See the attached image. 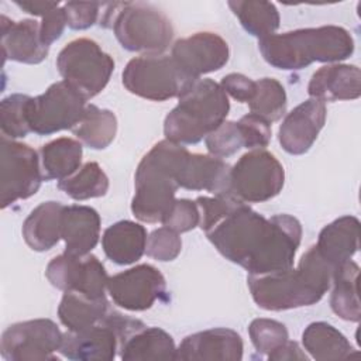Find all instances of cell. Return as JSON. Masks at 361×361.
<instances>
[{"instance_id": "obj_29", "label": "cell", "mask_w": 361, "mask_h": 361, "mask_svg": "<svg viewBox=\"0 0 361 361\" xmlns=\"http://www.w3.org/2000/svg\"><path fill=\"white\" fill-rule=\"evenodd\" d=\"M302 343L305 350L319 361L348 358L357 354L347 337L326 322L310 323L302 334Z\"/></svg>"}, {"instance_id": "obj_18", "label": "cell", "mask_w": 361, "mask_h": 361, "mask_svg": "<svg viewBox=\"0 0 361 361\" xmlns=\"http://www.w3.org/2000/svg\"><path fill=\"white\" fill-rule=\"evenodd\" d=\"M243 350V338L237 331L216 327L186 336L176 347L175 360L240 361Z\"/></svg>"}, {"instance_id": "obj_38", "label": "cell", "mask_w": 361, "mask_h": 361, "mask_svg": "<svg viewBox=\"0 0 361 361\" xmlns=\"http://www.w3.org/2000/svg\"><path fill=\"white\" fill-rule=\"evenodd\" d=\"M182 250V240L179 237V233L168 228V227H159L154 230L147 237V245H145V254L149 258H154L161 262L173 261Z\"/></svg>"}, {"instance_id": "obj_11", "label": "cell", "mask_w": 361, "mask_h": 361, "mask_svg": "<svg viewBox=\"0 0 361 361\" xmlns=\"http://www.w3.org/2000/svg\"><path fill=\"white\" fill-rule=\"evenodd\" d=\"M39 157L27 144L1 135L0 140V203L8 207L20 199L35 195L41 186Z\"/></svg>"}, {"instance_id": "obj_16", "label": "cell", "mask_w": 361, "mask_h": 361, "mask_svg": "<svg viewBox=\"0 0 361 361\" xmlns=\"http://www.w3.org/2000/svg\"><path fill=\"white\" fill-rule=\"evenodd\" d=\"M109 313L93 326L63 333L59 353L75 361H111L120 348V337Z\"/></svg>"}, {"instance_id": "obj_12", "label": "cell", "mask_w": 361, "mask_h": 361, "mask_svg": "<svg viewBox=\"0 0 361 361\" xmlns=\"http://www.w3.org/2000/svg\"><path fill=\"white\" fill-rule=\"evenodd\" d=\"M63 333L49 319H34L10 324L1 334L0 353L6 361L55 360Z\"/></svg>"}, {"instance_id": "obj_39", "label": "cell", "mask_w": 361, "mask_h": 361, "mask_svg": "<svg viewBox=\"0 0 361 361\" xmlns=\"http://www.w3.org/2000/svg\"><path fill=\"white\" fill-rule=\"evenodd\" d=\"M199 221L200 213L196 202L189 199H175L161 223L176 233H186L199 226Z\"/></svg>"}, {"instance_id": "obj_2", "label": "cell", "mask_w": 361, "mask_h": 361, "mask_svg": "<svg viewBox=\"0 0 361 361\" xmlns=\"http://www.w3.org/2000/svg\"><path fill=\"white\" fill-rule=\"evenodd\" d=\"M333 268L312 245L298 267L264 275H250L247 282L254 302L265 310L279 312L317 303L331 285Z\"/></svg>"}, {"instance_id": "obj_22", "label": "cell", "mask_w": 361, "mask_h": 361, "mask_svg": "<svg viewBox=\"0 0 361 361\" xmlns=\"http://www.w3.org/2000/svg\"><path fill=\"white\" fill-rule=\"evenodd\" d=\"M61 237L65 252L72 255L89 254L100 237V216L89 206H65L61 220Z\"/></svg>"}, {"instance_id": "obj_43", "label": "cell", "mask_w": 361, "mask_h": 361, "mask_svg": "<svg viewBox=\"0 0 361 361\" xmlns=\"http://www.w3.org/2000/svg\"><path fill=\"white\" fill-rule=\"evenodd\" d=\"M65 25L68 24L63 7H56L45 14L42 17V21L39 23V35L42 42L48 47L55 42L63 34Z\"/></svg>"}, {"instance_id": "obj_15", "label": "cell", "mask_w": 361, "mask_h": 361, "mask_svg": "<svg viewBox=\"0 0 361 361\" xmlns=\"http://www.w3.org/2000/svg\"><path fill=\"white\" fill-rule=\"evenodd\" d=\"M230 56L227 41L216 32L202 31L178 39L172 45L171 58L190 79L221 69Z\"/></svg>"}, {"instance_id": "obj_21", "label": "cell", "mask_w": 361, "mask_h": 361, "mask_svg": "<svg viewBox=\"0 0 361 361\" xmlns=\"http://www.w3.org/2000/svg\"><path fill=\"white\" fill-rule=\"evenodd\" d=\"M312 99L320 102L354 100L361 94V71L355 65L330 63L317 69L307 85Z\"/></svg>"}, {"instance_id": "obj_32", "label": "cell", "mask_w": 361, "mask_h": 361, "mask_svg": "<svg viewBox=\"0 0 361 361\" xmlns=\"http://www.w3.org/2000/svg\"><path fill=\"white\" fill-rule=\"evenodd\" d=\"M228 7L240 20L244 30L259 39L272 35L279 27V13L271 1H228Z\"/></svg>"}, {"instance_id": "obj_3", "label": "cell", "mask_w": 361, "mask_h": 361, "mask_svg": "<svg viewBox=\"0 0 361 361\" xmlns=\"http://www.w3.org/2000/svg\"><path fill=\"white\" fill-rule=\"evenodd\" d=\"M258 48L274 68L296 71L312 62L336 63L350 58L354 39L343 27L322 25L268 35L258 41Z\"/></svg>"}, {"instance_id": "obj_44", "label": "cell", "mask_w": 361, "mask_h": 361, "mask_svg": "<svg viewBox=\"0 0 361 361\" xmlns=\"http://www.w3.org/2000/svg\"><path fill=\"white\" fill-rule=\"evenodd\" d=\"M269 361H293V360H307V355L302 351L296 341H286L276 351L267 357Z\"/></svg>"}, {"instance_id": "obj_27", "label": "cell", "mask_w": 361, "mask_h": 361, "mask_svg": "<svg viewBox=\"0 0 361 361\" xmlns=\"http://www.w3.org/2000/svg\"><path fill=\"white\" fill-rule=\"evenodd\" d=\"M358 275L360 268L348 259L333 269V290L330 296L331 310L343 320L360 322L361 309L358 299Z\"/></svg>"}, {"instance_id": "obj_7", "label": "cell", "mask_w": 361, "mask_h": 361, "mask_svg": "<svg viewBox=\"0 0 361 361\" xmlns=\"http://www.w3.org/2000/svg\"><path fill=\"white\" fill-rule=\"evenodd\" d=\"M56 68L63 80L89 100L109 83L114 61L96 41L76 38L59 51Z\"/></svg>"}, {"instance_id": "obj_14", "label": "cell", "mask_w": 361, "mask_h": 361, "mask_svg": "<svg viewBox=\"0 0 361 361\" xmlns=\"http://www.w3.org/2000/svg\"><path fill=\"white\" fill-rule=\"evenodd\" d=\"M107 292L118 307L142 312L166 298V282L158 268L140 264L110 276Z\"/></svg>"}, {"instance_id": "obj_34", "label": "cell", "mask_w": 361, "mask_h": 361, "mask_svg": "<svg viewBox=\"0 0 361 361\" xmlns=\"http://www.w3.org/2000/svg\"><path fill=\"white\" fill-rule=\"evenodd\" d=\"M257 90L248 103L251 113L262 117L268 123L278 121L286 111L285 87L274 78L255 80Z\"/></svg>"}, {"instance_id": "obj_13", "label": "cell", "mask_w": 361, "mask_h": 361, "mask_svg": "<svg viewBox=\"0 0 361 361\" xmlns=\"http://www.w3.org/2000/svg\"><path fill=\"white\" fill-rule=\"evenodd\" d=\"M45 276L52 286L63 292H79L89 298L106 296L107 272L93 254L72 255L68 252L54 257L45 269Z\"/></svg>"}, {"instance_id": "obj_42", "label": "cell", "mask_w": 361, "mask_h": 361, "mask_svg": "<svg viewBox=\"0 0 361 361\" xmlns=\"http://www.w3.org/2000/svg\"><path fill=\"white\" fill-rule=\"evenodd\" d=\"M220 86L234 100L240 103H250L255 94L257 83L243 73H228L221 79Z\"/></svg>"}, {"instance_id": "obj_10", "label": "cell", "mask_w": 361, "mask_h": 361, "mask_svg": "<svg viewBox=\"0 0 361 361\" xmlns=\"http://www.w3.org/2000/svg\"><path fill=\"white\" fill-rule=\"evenodd\" d=\"M86 99L65 80L52 83L42 94L30 97L28 127L38 135L73 128L86 109Z\"/></svg>"}, {"instance_id": "obj_5", "label": "cell", "mask_w": 361, "mask_h": 361, "mask_svg": "<svg viewBox=\"0 0 361 361\" xmlns=\"http://www.w3.org/2000/svg\"><path fill=\"white\" fill-rule=\"evenodd\" d=\"M164 121L165 138L178 144H196L226 121L230 102L212 79L193 80L178 97Z\"/></svg>"}, {"instance_id": "obj_45", "label": "cell", "mask_w": 361, "mask_h": 361, "mask_svg": "<svg viewBox=\"0 0 361 361\" xmlns=\"http://www.w3.org/2000/svg\"><path fill=\"white\" fill-rule=\"evenodd\" d=\"M21 10H24L28 14L32 16H39L41 18L48 14L49 11H52L54 8L59 7L58 1H14Z\"/></svg>"}, {"instance_id": "obj_26", "label": "cell", "mask_w": 361, "mask_h": 361, "mask_svg": "<svg viewBox=\"0 0 361 361\" xmlns=\"http://www.w3.org/2000/svg\"><path fill=\"white\" fill-rule=\"evenodd\" d=\"M176 345L169 333L159 327H142L131 334L118 350L124 361L175 360Z\"/></svg>"}, {"instance_id": "obj_35", "label": "cell", "mask_w": 361, "mask_h": 361, "mask_svg": "<svg viewBox=\"0 0 361 361\" xmlns=\"http://www.w3.org/2000/svg\"><path fill=\"white\" fill-rule=\"evenodd\" d=\"M31 96L14 93L0 103L1 134L10 140L24 138L31 130L27 120V107Z\"/></svg>"}, {"instance_id": "obj_40", "label": "cell", "mask_w": 361, "mask_h": 361, "mask_svg": "<svg viewBox=\"0 0 361 361\" xmlns=\"http://www.w3.org/2000/svg\"><path fill=\"white\" fill-rule=\"evenodd\" d=\"M237 124L240 127L245 148L264 149L269 144L272 134L271 123H268L262 117L254 113H248L243 116L237 121Z\"/></svg>"}, {"instance_id": "obj_41", "label": "cell", "mask_w": 361, "mask_h": 361, "mask_svg": "<svg viewBox=\"0 0 361 361\" xmlns=\"http://www.w3.org/2000/svg\"><path fill=\"white\" fill-rule=\"evenodd\" d=\"M66 24L72 30H85L92 27L97 20H100V10L103 4L100 3H78L68 1L63 6Z\"/></svg>"}, {"instance_id": "obj_20", "label": "cell", "mask_w": 361, "mask_h": 361, "mask_svg": "<svg viewBox=\"0 0 361 361\" xmlns=\"http://www.w3.org/2000/svg\"><path fill=\"white\" fill-rule=\"evenodd\" d=\"M1 25V51L4 61L23 63H39L49 51L39 35V23L35 20L11 21L6 16L0 17Z\"/></svg>"}, {"instance_id": "obj_17", "label": "cell", "mask_w": 361, "mask_h": 361, "mask_svg": "<svg viewBox=\"0 0 361 361\" xmlns=\"http://www.w3.org/2000/svg\"><path fill=\"white\" fill-rule=\"evenodd\" d=\"M326 116V104L312 97L290 110L278 131V140L283 151L292 155L307 152L323 128Z\"/></svg>"}, {"instance_id": "obj_36", "label": "cell", "mask_w": 361, "mask_h": 361, "mask_svg": "<svg viewBox=\"0 0 361 361\" xmlns=\"http://www.w3.org/2000/svg\"><path fill=\"white\" fill-rule=\"evenodd\" d=\"M248 333L255 350L267 357L282 347L289 338L285 324L272 319L252 320L248 327Z\"/></svg>"}, {"instance_id": "obj_31", "label": "cell", "mask_w": 361, "mask_h": 361, "mask_svg": "<svg viewBox=\"0 0 361 361\" xmlns=\"http://www.w3.org/2000/svg\"><path fill=\"white\" fill-rule=\"evenodd\" d=\"M73 135L92 149L107 148L117 133V118L113 111L87 104L79 123L72 128Z\"/></svg>"}, {"instance_id": "obj_8", "label": "cell", "mask_w": 361, "mask_h": 361, "mask_svg": "<svg viewBox=\"0 0 361 361\" xmlns=\"http://www.w3.org/2000/svg\"><path fill=\"white\" fill-rule=\"evenodd\" d=\"M121 78L130 93L154 102L179 97L196 80L182 73L171 55L164 54L133 58L126 65Z\"/></svg>"}, {"instance_id": "obj_9", "label": "cell", "mask_w": 361, "mask_h": 361, "mask_svg": "<svg viewBox=\"0 0 361 361\" xmlns=\"http://www.w3.org/2000/svg\"><path fill=\"white\" fill-rule=\"evenodd\" d=\"M285 171L267 149H251L230 169L228 193L244 203H261L275 197L283 188Z\"/></svg>"}, {"instance_id": "obj_30", "label": "cell", "mask_w": 361, "mask_h": 361, "mask_svg": "<svg viewBox=\"0 0 361 361\" xmlns=\"http://www.w3.org/2000/svg\"><path fill=\"white\" fill-rule=\"evenodd\" d=\"M111 309L107 298L93 299L79 292H65L58 306V317L68 330H82L99 323Z\"/></svg>"}, {"instance_id": "obj_37", "label": "cell", "mask_w": 361, "mask_h": 361, "mask_svg": "<svg viewBox=\"0 0 361 361\" xmlns=\"http://www.w3.org/2000/svg\"><path fill=\"white\" fill-rule=\"evenodd\" d=\"M204 142L209 154L217 158L234 155L244 147L237 121H224L204 138Z\"/></svg>"}, {"instance_id": "obj_4", "label": "cell", "mask_w": 361, "mask_h": 361, "mask_svg": "<svg viewBox=\"0 0 361 361\" xmlns=\"http://www.w3.org/2000/svg\"><path fill=\"white\" fill-rule=\"evenodd\" d=\"M188 154L186 147L165 138L142 157L135 171L131 200V212L140 221H162L175 202L179 188L176 172Z\"/></svg>"}, {"instance_id": "obj_24", "label": "cell", "mask_w": 361, "mask_h": 361, "mask_svg": "<svg viewBox=\"0 0 361 361\" xmlns=\"http://www.w3.org/2000/svg\"><path fill=\"white\" fill-rule=\"evenodd\" d=\"M147 230L140 223L120 220L107 227L102 237L106 257L118 265L137 262L145 254Z\"/></svg>"}, {"instance_id": "obj_25", "label": "cell", "mask_w": 361, "mask_h": 361, "mask_svg": "<svg viewBox=\"0 0 361 361\" xmlns=\"http://www.w3.org/2000/svg\"><path fill=\"white\" fill-rule=\"evenodd\" d=\"M63 204L59 202H44L38 204L23 223V237L34 251L51 250L61 237V220Z\"/></svg>"}, {"instance_id": "obj_33", "label": "cell", "mask_w": 361, "mask_h": 361, "mask_svg": "<svg viewBox=\"0 0 361 361\" xmlns=\"http://www.w3.org/2000/svg\"><path fill=\"white\" fill-rule=\"evenodd\" d=\"M58 188L75 200H87L107 193L109 178L97 162H86L73 175L59 180Z\"/></svg>"}, {"instance_id": "obj_19", "label": "cell", "mask_w": 361, "mask_h": 361, "mask_svg": "<svg viewBox=\"0 0 361 361\" xmlns=\"http://www.w3.org/2000/svg\"><path fill=\"white\" fill-rule=\"evenodd\" d=\"M231 166L221 158L204 154H188L182 161L176 182L188 190H206L213 195L228 193Z\"/></svg>"}, {"instance_id": "obj_23", "label": "cell", "mask_w": 361, "mask_h": 361, "mask_svg": "<svg viewBox=\"0 0 361 361\" xmlns=\"http://www.w3.org/2000/svg\"><path fill=\"white\" fill-rule=\"evenodd\" d=\"M324 261L334 269L358 251L360 221L354 216H343L327 224L314 244Z\"/></svg>"}, {"instance_id": "obj_6", "label": "cell", "mask_w": 361, "mask_h": 361, "mask_svg": "<svg viewBox=\"0 0 361 361\" xmlns=\"http://www.w3.org/2000/svg\"><path fill=\"white\" fill-rule=\"evenodd\" d=\"M100 25L111 28L120 45L144 55L162 54L173 39V27L165 13L142 1L104 4Z\"/></svg>"}, {"instance_id": "obj_28", "label": "cell", "mask_w": 361, "mask_h": 361, "mask_svg": "<svg viewBox=\"0 0 361 361\" xmlns=\"http://www.w3.org/2000/svg\"><path fill=\"white\" fill-rule=\"evenodd\" d=\"M39 158L44 180H62L80 168L82 142L69 137H59L41 147Z\"/></svg>"}, {"instance_id": "obj_1", "label": "cell", "mask_w": 361, "mask_h": 361, "mask_svg": "<svg viewBox=\"0 0 361 361\" xmlns=\"http://www.w3.org/2000/svg\"><path fill=\"white\" fill-rule=\"evenodd\" d=\"M204 233L226 259L250 275L290 268L302 240V226L293 216L267 219L241 200Z\"/></svg>"}]
</instances>
